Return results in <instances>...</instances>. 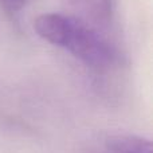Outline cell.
<instances>
[{
	"label": "cell",
	"instance_id": "obj_4",
	"mask_svg": "<svg viewBox=\"0 0 153 153\" xmlns=\"http://www.w3.org/2000/svg\"><path fill=\"white\" fill-rule=\"evenodd\" d=\"M27 0H0V4L11 13H16L24 7Z\"/></svg>",
	"mask_w": 153,
	"mask_h": 153
},
{
	"label": "cell",
	"instance_id": "obj_1",
	"mask_svg": "<svg viewBox=\"0 0 153 153\" xmlns=\"http://www.w3.org/2000/svg\"><path fill=\"white\" fill-rule=\"evenodd\" d=\"M34 28L40 38L69 51L97 71H109L120 63L116 46L76 16L42 13L35 19Z\"/></svg>",
	"mask_w": 153,
	"mask_h": 153
},
{
	"label": "cell",
	"instance_id": "obj_2",
	"mask_svg": "<svg viewBox=\"0 0 153 153\" xmlns=\"http://www.w3.org/2000/svg\"><path fill=\"white\" fill-rule=\"evenodd\" d=\"M71 4L76 18L109 39L116 19V0H71Z\"/></svg>",
	"mask_w": 153,
	"mask_h": 153
},
{
	"label": "cell",
	"instance_id": "obj_3",
	"mask_svg": "<svg viewBox=\"0 0 153 153\" xmlns=\"http://www.w3.org/2000/svg\"><path fill=\"white\" fill-rule=\"evenodd\" d=\"M105 146L109 153H152L151 141L134 134H111Z\"/></svg>",
	"mask_w": 153,
	"mask_h": 153
}]
</instances>
